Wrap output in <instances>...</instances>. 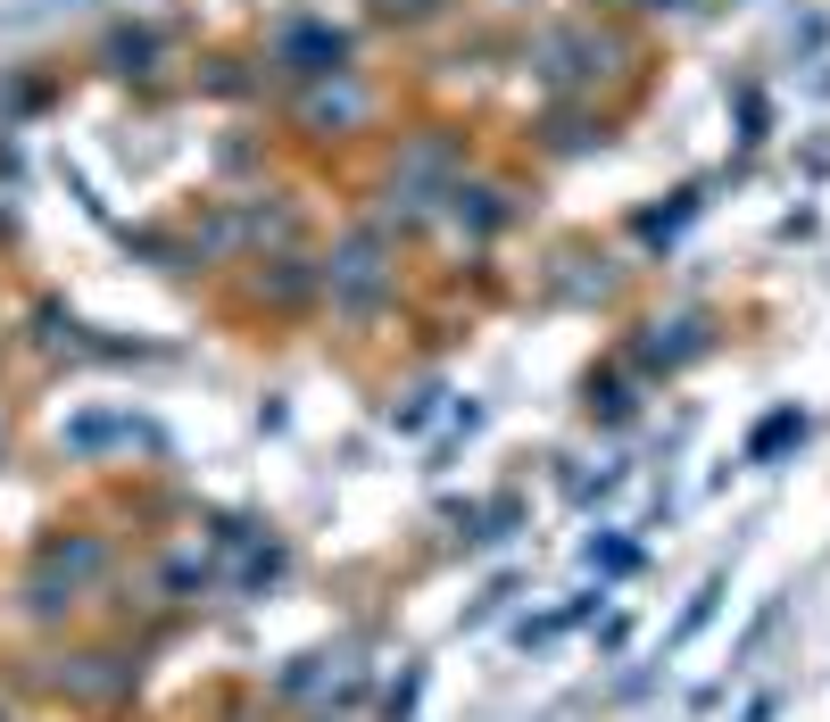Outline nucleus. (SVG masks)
I'll use <instances>...</instances> for the list:
<instances>
[{
    "label": "nucleus",
    "mask_w": 830,
    "mask_h": 722,
    "mask_svg": "<svg viewBox=\"0 0 830 722\" xmlns=\"http://www.w3.org/2000/svg\"><path fill=\"white\" fill-rule=\"evenodd\" d=\"M789 432H797V416H772V423H764V432H756V457H772V448H781Z\"/></svg>",
    "instance_id": "1"
}]
</instances>
